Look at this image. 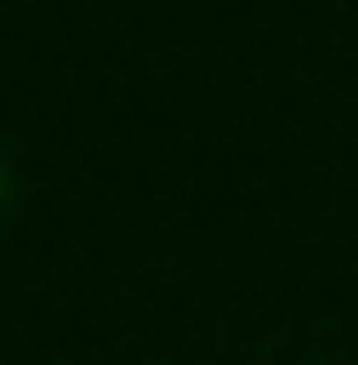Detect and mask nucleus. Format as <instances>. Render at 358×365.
I'll use <instances>...</instances> for the list:
<instances>
[{
	"label": "nucleus",
	"mask_w": 358,
	"mask_h": 365,
	"mask_svg": "<svg viewBox=\"0 0 358 365\" xmlns=\"http://www.w3.org/2000/svg\"><path fill=\"white\" fill-rule=\"evenodd\" d=\"M8 187H15V179H8V149H0V209H8Z\"/></svg>",
	"instance_id": "nucleus-1"
}]
</instances>
